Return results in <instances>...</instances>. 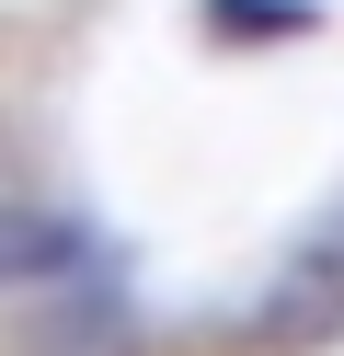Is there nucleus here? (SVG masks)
Returning a JSON list of instances; mask_svg holds the SVG:
<instances>
[{
    "instance_id": "2",
    "label": "nucleus",
    "mask_w": 344,
    "mask_h": 356,
    "mask_svg": "<svg viewBox=\"0 0 344 356\" xmlns=\"http://www.w3.org/2000/svg\"><path fill=\"white\" fill-rule=\"evenodd\" d=\"M310 0H218V35H298Z\"/></svg>"
},
{
    "instance_id": "1",
    "label": "nucleus",
    "mask_w": 344,
    "mask_h": 356,
    "mask_svg": "<svg viewBox=\"0 0 344 356\" xmlns=\"http://www.w3.org/2000/svg\"><path fill=\"white\" fill-rule=\"evenodd\" d=\"M333 322H344V230L321 241L287 287H275V310H264L252 333H264V345H310V333H333Z\"/></svg>"
}]
</instances>
